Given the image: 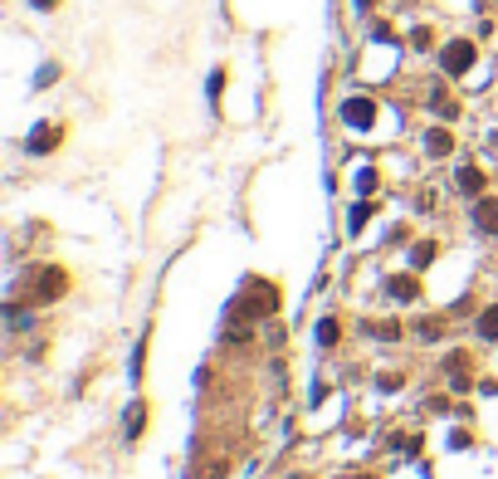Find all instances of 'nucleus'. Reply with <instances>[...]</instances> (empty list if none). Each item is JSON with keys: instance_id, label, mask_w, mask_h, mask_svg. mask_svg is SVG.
Segmentation results:
<instances>
[{"instance_id": "nucleus-12", "label": "nucleus", "mask_w": 498, "mask_h": 479, "mask_svg": "<svg viewBox=\"0 0 498 479\" xmlns=\"http://www.w3.org/2000/svg\"><path fill=\"white\" fill-rule=\"evenodd\" d=\"M367 333H372V338H381V343H396V338H400V323H396V318H391V323H367Z\"/></svg>"}, {"instance_id": "nucleus-10", "label": "nucleus", "mask_w": 498, "mask_h": 479, "mask_svg": "<svg viewBox=\"0 0 498 479\" xmlns=\"http://www.w3.org/2000/svg\"><path fill=\"white\" fill-rule=\"evenodd\" d=\"M54 142H59V127H44L30 137V152H54Z\"/></svg>"}, {"instance_id": "nucleus-13", "label": "nucleus", "mask_w": 498, "mask_h": 479, "mask_svg": "<svg viewBox=\"0 0 498 479\" xmlns=\"http://www.w3.org/2000/svg\"><path fill=\"white\" fill-rule=\"evenodd\" d=\"M337 338H342V328H337V318H322V323H317V343H322V347H332Z\"/></svg>"}, {"instance_id": "nucleus-3", "label": "nucleus", "mask_w": 498, "mask_h": 479, "mask_svg": "<svg viewBox=\"0 0 498 479\" xmlns=\"http://www.w3.org/2000/svg\"><path fill=\"white\" fill-rule=\"evenodd\" d=\"M474 225L484 235H498V196H479L474 200Z\"/></svg>"}, {"instance_id": "nucleus-18", "label": "nucleus", "mask_w": 498, "mask_h": 479, "mask_svg": "<svg viewBox=\"0 0 498 479\" xmlns=\"http://www.w3.org/2000/svg\"><path fill=\"white\" fill-rule=\"evenodd\" d=\"M357 479H372V475H357Z\"/></svg>"}, {"instance_id": "nucleus-6", "label": "nucleus", "mask_w": 498, "mask_h": 479, "mask_svg": "<svg viewBox=\"0 0 498 479\" xmlns=\"http://www.w3.org/2000/svg\"><path fill=\"white\" fill-rule=\"evenodd\" d=\"M454 186H459L464 196H479V191H484V172H479V167H459Z\"/></svg>"}, {"instance_id": "nucleus-15", "label": "nucleus", "mask_w": 498, "mask_h": 479, "mask_svg": "<svg viewBox=\"0 0 498 479\" xmlns=\"http://www.w3.org/2000/svg\"><path fill=\"white\" fill-rule=\"evenodd\" d=\"M415 333H420V338H440V323H430V318H420V323H415Z\"/></svg>"}, {"instance_id": "nucleus-1", "label": "nucleus", "mask_w": 498, "mask_h": 479, "mask_svg": "<svg viewBox=\"0 0 498 479\" xmlns=\"http://www.w3.org/2000/svg\"><path fill=\"white\" fill-rule=\"evenodd\" d=\"M279 308V288L264 284V279H249L240 293V318H269Z\"/></svg>"}, {"instance_id": "nucleus-16", "label": "nucleus", "mask_w": 498, "mask_h": 479, "mask_svg": "<svg viewBox=\"0 0 498 479\" xmlns=\"http://www.w3.org/2000/svg\"><path fill=\"white\" fill-rule=\"evenodd\" d=\"M400 382H405L400 372H386V377H381V382H376V386H381V391H400Z\"/></svg>"}, {"instance_id": "nucleus-7", "label": "nucleus", "mask_w": 498, "mask_h": 479, "mask_svg": "<svg viewBox=\"0 0 498 479\" xmlns=\"http://www.w3.org/2000/svg\"><path fill=\"white\" fill-rule=\"evenodd\" d=\"M391 298H420V284L410 279V274H391V284H386Z\"/></svg>"}, {"instance_id": "nucleus-9", "label": "nucleus", "mask_w": 498, "mask_h": 479, "mask_svg": "<svg viewBox=\"0 0 498 479\" xmlns=\"http://www.w3.org/2000/svg\"><path fill=\"white\" fill-rule=\"evenodd\" d=\"M479 338H484V343H494V338H498V303H489V308L479 313Z\"/></svg>"}, {"instance_id": "nucleus-4", "label": "nucleus", "mask_w": 498, "mask_h": 479, "mask_svg": "<svg viewBox=\"0 0 498 479\" xmlns=\"http://www.w3.org/2000/svg\"><path fill=\"white\" fill-rule=\"evenodd\" d=\"M372 113H376V103H372V98H347V103H342V117H347L352 127H367V122H372Z\"/></svg>"}, {"instance_id": "nucleus-2", "label": "nucleus", "mask_w": 498, "mask_h": 479, "mask_svg": "<svg viewBox=\"0 0 498 479\" xmlns=\"http://www.w3.org/2000/svg\"><path fill=\"white\" fill-rule=\"evenodd\" d=\"M469 64H474V44H469V39H450L445 54H440V69H445L450 79H459V74H469Z\"/></svg>"}, {"instance_id": "nucleus-11", "label": "nucleus", "mask_w": 498, "mask_h": 479, "mask_svg": "<svg viewBox=\"0 0 498 479\" xmlns=\"http://www.w3.org/2000/svg\"><path fill=\"white\" fill-rule=\"evenodd\" d=\"M142 426H147V406L132 401V406H127V435H142Z\"/></svg>"}, {"instance_id": "nucleus-5", "label": "nucleus", "mask_w": 498, "mask_h": 479, "mask_svg": "<svg viewBox=\"0 0 498 479\" xmlns=\"http://www.w3.org/2000/svg\"><path fill=\"white\" fill-rule=\"evenodd\" d=\"M450 147H454V137H450L445 127H430V132H425V152H430V157H450Z\"/></svg>"}, {"instance_id": "nucleus-17", "label": "nucleus", "mask_w": 498, "mask_h": 479, "mask_svg": "<svg viewBox=\"0 0 498 479\" xmlns=\"http://www.w3.org/2000/svg\"><path fill=\"white\" fill-rule=\"evenodd\" d=\"M34 5H44V10H49V5H59V0H34Z\"/></svg>"}, {"instance_id": "nucleus-8", "label": "nucleus", "mask_w": 498, "mask_h": 479, "mask_svg": "<svg viewBox=\"0 0 498 479\" xmlns=\"http://www.w3.org/2000/svg\"><path fill=\"white\" fill-rule=\"evenodd\" d=\"M435 255H440V245H435V240H420V245L410 250V269H430Z\"/></svg>"}, {"instance_id": "nucleus-14", "label": "nucleus", "mask_w": 498, "mask_h": 479, "mask_svg": "<svg viewBox=\"0 0 498 479\" xmlns=\"http://www.w3.org/2000/svg\"><path fill=\"white\" fill-rule=\"evenodd\" d=\"M367 215H372V205H352V215H347V225H352V230H362V225H367Z\"/></svg>"}]
</instances>
